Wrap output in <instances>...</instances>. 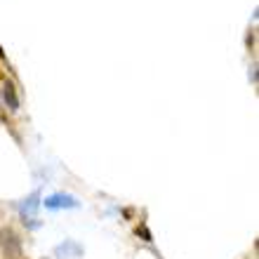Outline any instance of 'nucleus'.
Returning a JSON list of instances; mask_svg holds the SVG:
<instances>
[{"instance_id": "nucleus-5", "label": "nucleus", "mask_w": 259, "mask_h": 259, "mask_svg": "<svg viewBox=\"0 0 259 259\" xmlns=\"http://www.w3.org/2000/svg\"><path fill=\"white\" fill-rule=\"evenodd\" d=\"M3 97H5V104L12 111L19 109V97H17V90H14L12 82H5V85H3Z\"/></svg>"}, {"instance_id": "nucleus-3", "label": "nucleus", "mask_w": 259, "mask_h": 259, "mask_svg": "<svg viewBox=\"0 0 259 259\" xmlns=\"http://www.w3.org/2000/svg\"><path fill=\"white\" fill-rule=\"evenodd\" d=\"M55 254L59 259H78V257H82V247L75 240H64L62 245L55 247Z\"/></svg>"}, {"instance_id": "nucleus-4", "label": "nucleus", "mask_w": 259, "mask_h": 259, "mask_svg": "<svg viewBox=\"0 0 259 259\" xmlns=\"http://www.w3.org/2000/svg\"><path fill=\"white\" fill-rule=\"evenodd\" d=\"M0 238H3V245H5L7 254H14V257H19L21 247H19V240H17V236H14L12 231H3V233H0Z\"/></svg>"}, {"instance_id": "nucleus-2", "label": "nucleus", "mask_w": 259, "mask_h": 259, "mask_svg": "<svg viewBox=\"0 0 259 259\" xmlns=\"http://www.w3.org/2000/svg\"><path fill=\"white\" fill-rule=\"evenodd\" d=\"M40 205H45V210L57 212V210H75L80 207V200L71 193H52L45 200H40Z\"/></svg>"}, {"instance_id": "nucleus-1", "label": "nucleus", "mask_w": 259, "mask_h": 259, "mask_svg": "<svg viewBox=\"0 0 259 259\" xmlns=\"http://www.w3.org/2000/svg\"><path fill=\"white\" fill-rule=\"evenodd\" d=\"M40 191H33L31 196H26L24 200H21L19 205V214L21 219H24V224H28L31 229H35L38 226V222H35V217H38V207H40Z\"/></svg>"}]
</instances>
